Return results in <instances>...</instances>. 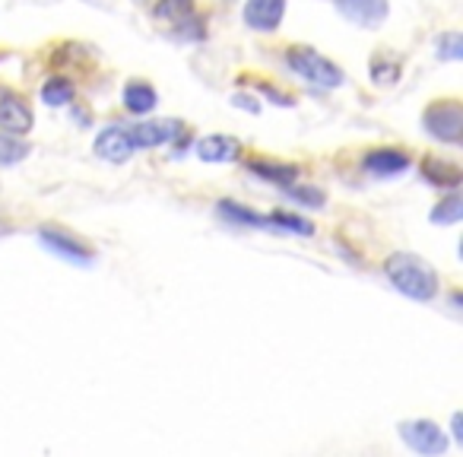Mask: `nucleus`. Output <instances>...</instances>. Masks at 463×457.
Masks as SVG:
<instances>
[{"instance_id": "f257e3e1", "label": "nucleus", "mask_w": 463, "mask_h": 457, "mask_svg": "<svg viewBox=\"0 0 463 457\" xmlns=\"http://www.w3.org/2000/svg\"><path fill=\"white\" fill-rule=\"evenodd\" d=\"M384 273L393 290L403 292L412 302H431V299L438 296V290H441L435 267L410 252H393L391 258L384 261Z\"/></svg>"}, {"instance_id": "f03ea898", "label": "nucleus", "mask_w": 463, "mask_h": 457, "mask_svg": "<svg viewBox=\"0 0 463 457\" xmlns=\"http://www.w3.org/2000/svg\"><path fill=\"white\" fill-rule=\"evenodd\" d=\"M286 61H289V67L298 73V77H305L311 86H321V90H336V86L346 83V77H343V71L334 64V61H327L321 52H315V48H289V54H286Z\"/></svg>"}, {"instance_id": "7ed1b4c3", "label": "nucleus", "mask_w": 463, "mask_h": 457, "mask_svg": "<svg viewBox=\"0 0 463 457\" xmlns=\"http://www.w3.org/2000/svg\"><path fill=\"white\" fill-rule=\"evenodd\" d=\"M400 438H403L406 448H412L416 454H444L448 451V438H444V429L438 423H429V419H406V423L397 425Z\"/></svg>"}, {"instance_id": "20e7f679", "label": "nucleus", "mask_w": 463, "mask_h": 457, "mask_svg": "<svg viewBox=\"0 0 463 457\" xmlns=\"http://www.w3.org/2000/svg\"><path fill=\"white\" fill-rule=\"evenodd\" d=\"M425 128H429L431 137H438V140L444 143H460L463 137V109L460 102H454V99H444V102H435L429 105V111H425Z\"/></svg>"}, {"instance_id": "39448f33", "label": "nucleus", "mask_w": 463, "mask_h": 457, "mask_svg": "<svg viewBox=\"0 0 463 457\" xmlns=\"http://www.w3.org/2000/svg\"><path fill=\"white\" fill-rule=\"evenodd\" d=\"M35 124V115L33 109L26 105V99L20 92L7 90V86H0V128L7 130V134H29Z\"/></svg>"}, {"instance_id": "423d86ee", "label": "nucleus", "mask_w": 463, "mask_h": 457, "mask_svg": "<svg viewBox=\"0 0 463 457\" xmlns=\"http://www.w3.org/2000/svg\"><path fill=\"white\" fill-rule=\"evenodd\" d=\"M181 130H184V124L181 121H175V118H162V121L134 124V128L128 130V137H130V143H134V149H153V147H165V143H172Z\"/></svg>"}, {"instance_id": "0eeeda50", "label": "nucleus", "mask_w": 463, "mask_h": 457, "mask_svg": "<svg viewBox=\"0 0 463 457\" xmlns=\"http://www.w3.org/2000/svg\"><path fill=\"white\" fill-rule=\"evenodd\" d=\"M42 242H45L54 254L73 261V264H90L92 261V248L86 245L83 239H77L73 233L61 229V225H45V229H42Z\"/></svg>"}, {"instance_id": "6e6552de", "label": "nucleus", "mask_w": 463, "mask_h": 457, "mask_svg": "<svg viewBox=\"0 0 463 457\" xmlns=\"http://www.w3.org/2000/svg\"><path fill=\"white\" fill-rule=\"evenodd\" d=\"M340 14L362 29H378L387 20V0H336Z\"/></svg>"}, {"instance_id": "1a4fd4ad", "label": "nucleus", "mask_w": 463, "mask_h": 457, "mask_svg": "<svg viewBox=\"0 0 463 457\" xmlns=\"http://www.w3.org/2000/svg\"><path fill=\"white\" fill-rule=\"evenodd\" d=\"M286 16V0H248L245 23L258 33H273Z\"/></svg>"}, {"instance_id": "9d476101", "label": "nucleus", "mask_w": 463, "mask_h": 457, "mask_svg": "<svg viewBox=\"0 0 463 457\" xmlns=\"http://www.w3.org/2000/svg\"><path fill=\"white\" fill-rule=\"evenodd\" d=\"M96 156L109 162H124L134 156V143H130L128 130L124 128H109L96 137Z\"/></svg>"}, {"instance_id": "9b49d317", "label": "nucleus", "mask_w": 463, "mask_h": 457, "mask_svg": "<svg viewBox=\"0 0 463 457\" xmlns=\"http://www.w3.org/2000/svg\"><path fill=\"white\" fill-rule=\"evenodd\" d=\"M241 153V143L229 134H210L197 143V156L203 162H235Z\"/></svg>"}, {"instance_id": "f8f14e48", "label": "nucleus", "mask_w": 463, "mask_h": 457, "mask_svg": "<svg viewBox=\"0 0 463 457\" xmlns=\"http://www.w3.org/2000/svg\"><path fill=\"white\" fill-rule=\"evenodd\" d=\"M362 166H365L372 175H378V178H393V175L410 168V156L400 153V149H372Z\"/></svg>"}, {"instance_id": "ddd939ff", "label": "nucleus", "mask_w": 463, "mask_h": 457, "mask_svg": "<svg viewBox=\"0 0 463 457\" xmlns=\"http://www.w3.org/2000/svg\"><path fill=\"white\" fill-rule=\"evenodd\" d=\"M156 102H159V96H156V90L149 83H128V90H124V105H128V111H134V115H146V111L156 109Z\"/></svg>"}, {"instance_id": "4468645a", "label": "nucleus", "mask_w": 463, "mask_h": 457, "mask_svg": "<svg viewBox=\"0 0 463 457\" xmlns=\"http://www.w3.org/2000/svg\"><path fill=\"white\" fill-rule=\"evenodd\" d=\"M422 175L431 181V185H448V187H457L463 181V172L457 166L444 159H425L422 162Z\"/></svg>"}, {"instance_id": "2eb2a0df", "label": "nucleus", "mask_w": 463, "mask_h": 457, "mask_svg": "<svg viewBox=\"0 0 463 457\" xmlns=\"http://www.w3.org/2000/svg\"><path fill=\"white\" fill-rule=\"evenodd\" d=\"M248 168H251L254 175H260V178L277 181V185H289V181L298 175L296 166H286V162H267V159H251L248 162Z\"/></svg>"}, {"instance_id": "dca6fc26", "label": "nucleus", "mask_w": 463, "mask_h": 457, "mask_svg": "<svg viewBox=\"0 0 463 457\" xmlns=\"http://www.w3.org/2000/svg\"><path fill=\"white\" fill-rule=\"evenodd\" d=\"M73 96H77V86L67 77H52L42 86V102H48V105H71Z\"/></svg>"}, {"instance_id": "f3484780", "label": "nucleus", "mask_w": 463, "mask_h": 457, "mask_svg": "<svg viewBox=\"0 0 463 457\" xmlns=\"http://www.w3.org/2000/svg\"><path fill=\"white\" fill-rule=\"evenodd\" d=\"M29 156V147L16 134L0 130V166H16Z\"/></svg>"}, {"instance_id": "a211bd4d", "label": "nucleus", "mask_w": 463, "mask_h": 457, "mask_svg": "<svg viewBox=\"0 0 463 457\" xmlns=\"http://www.w3.org/2000/svg\"><path fill=\"white\" fill-rule=\"evenodd\" d=\"M460 216H463V200L457 197V194H450L448 200H441V204L431 210V223H438V225H454V223H460Z\"/></svg>"}, {"instance_id": "6ab92c4d", "label": "nucleus", "mask_w": 463, "mask_h": 457, "mask_svg": "<svg viewBox=\"0 0 463 457\" xmlns=\"http://www.w3.org/2000/svg\"><path fill=\"white\" fill-rule=\"evenodd\" d=\"M267 225H277L283 233H296V235H315V225L302 216H292V213H273V216H267Z\"/></svg>"}, {"instance_id": "aec40b11", "label": "nucleus", "mask_w": 463, "mask_h": 457, "mask_svg": "<svg viewBox=\"0 0 463 457\" xmlns=\"http://www.w3.org/2000/svg\"><path fill=\"white\" fill-rule=\"evenodd\" d=\"M194 10V4L191 0H159L156 4V10L153 14L159 16V20H172V23H181L187 14Z\"/></svg>"}, {"instance_id": "412c9836", "label": "nucleus", "mask_w": 463, "mask_h": 457, "mask_svg": "<svg viewBox=\"0 0 463 457\" xmlns=\"http://www.w3.org/2000/svg\"><path fill=\"white\" fill-rule=\"evenodd\" d=\"M219 213H222V216H229V219H235V223H248V225H267V216H260V213L245 210V206L232 204V200H222V204H219Z\"/></svg>"}, {"instance_id": "4be33fe9", "label": "nucleus", "mask_w": 463, "mask_h": 457, "mask_svg": "<svg viewBox=\"0 0 463 457\" xmlns=\"http://www.w3.org/2000/svg\"><path fill=\"white\" fill-rule=\"evenodd\" d=\"M435 48H438V58H441V61H460L463 58V39L457 33L438 35Z\"/></svg>"}, {"instance_id": "5701e85b", "label": "nucleus", "mask_w": 463, "mask_h": 457, "mask_svg": "<svg viewBox=\"0 0 463 457\" xmlns=\"http://www.w3.org/2000/svg\"><path fill=\"white\" fill-rule=\"evenodd\" d=\"M372 77H374V83H378V86H393V83H397V77H400V61H391V64H384V67L374 61Z\"/></svg>"}, {"instance_id": "b1692460", "label": "nucleus", "mask_w": 463, "mask_h": 457, "mask_svg": "<svg viewBox=\"0 0 463 457\" xmlns=\"http://www.w3.org/2000/svg\"><path fill=\"white\" fill-rule=\"evenodd\" d=\"M292 197L302 200L305 206H324V191L321 187H292Z\"/></svg>"}, {"instance_id": "393cba45", "label": "nucleus", "mask_w": 463, "mask_h": 457, "mask_svg": "<svg viewBox=\"0 0 463 457\" xmlns=\"http://www.w3.org/2000/svg\"><path fill=\"white\" fill-rule=\"evenodd\" d=\"M454 438L457 442H463V416L460 413H454Z\"/></svg>"}]
</instances>
